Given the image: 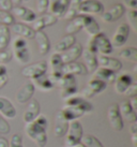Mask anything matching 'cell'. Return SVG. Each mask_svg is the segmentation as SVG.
Returning <instances> with one entry per match:
<instances>
[{
    "label": "cell",
    "mask_w": 137,
    "mask_h": 147,
    "mask_svg": "<svg viewBox=\"0 0 137 147\" xmlns=\"http://www.w3.org/2000/svg\"><path fill=\"white\" fill-rule=\"evenodd\" d=\"M123 7H128L130 10H135L137 9V0H123Z\"/></svg>",
    "instance_id": "47"
},
{
    "label": "cell",
    "mask_w": 137,
    "mask_h": 147,
    "mask_svg": "<svg viewBox=\"0 0 137 147\" xmlns=\"http://www.w3.org/2000/svg\"><path fill=\"white\" fill-rule=\"evenodd\" d=\"M119 56L122 57L125 60L132 61L134 63L137 62V49L136 47H126L123 49L119 53Z\"/></svg>",
    "instance_id": "37"
},
{
    "label": "cell",
    "mask_w": 137,
    "mask_h": 147,
    "mask_svg": "<svg viewBox=\"0 0 137 147\" xmlns=\"http://www.w3.org/2000/svg\"><path fill=\"white\" fill-rule=\"evenodd\" d=\"M13 8V3L11 0H0V10L10 12Z\"/></svg>",
    "instance_id": "46"
},
{
    "label": "cell",
    "mask_w": 137,
    "mask_h": 147,
    "mask_svg": "<svg viewBox=\"0 0 137 147\" xmlns=\"http://www.w3.org/2000/svg\"><path fill=\"white\" fill-rule=\"evenodd\" d=\"M70 0H55L52 2H49L48 10L49 14L54 15L55 17H63L66 12Z\"/></svg>",
    "instance_id": "20"
},
{
    "label": "cell",
    "mask_w": 137,
    "mask_h": 147,
    "mask_svg": "<svg viewBox=\"0 0 137 147\" xmlns=\"http://www.w3.org/2000/svg\"><path fill=\"white\" fill-rule=\"evenodd\" d=\"M33 82H34V84H33L34 87H38L42 91H49V90H52L55 87V84L52 83V81L46 74L33 80Z\"/></svg>",
    "instance_id": "35"
},
{
    "label": "cell",
    "mask_w": 137,
    "mask_h": 147,
    "mask_svg": "<svg viewBox=\"0 0 137 147\" xmlns=\"http://www.w3.org/2000/svg\"><path fill=\"white\" fill-rule=\"evenodd\" d=\"M123 94H125L126 97H130V98L136 97L137 96V84L136 83H132V84L129 86V88L125 90V92Z\"/></svg>",
    "instance_id": "44"
},
{
    "label": "cell",
    "mask_w": 137,
    "mask_h": 147,
    "mask_svg": "<svg viewBox=\"0 0 137 147\" xmlns=\"http://www.w3.org/2000/svg\"><path fill=\"white\" fill-rule=\"evenodd\" d=\"M56 84L60 88V94L63 99L70 98L78 91L77 81L74 75L63 74Z\"/></svg>",
    "instance_id": "3"
},
{
    "label": "cell",
    "mask_w": 137,
    "mask_h": 147,
    "mask_svg": "<svg viewBox=\"0 0 137 147\" xmlns=\"http://www.w3.org/2000/svg\"><path fill=\"white\" fill-rule=\"evenodd\" d=\"M83 135H84V130H83L81 123L78 120L70 121L68 131L65 133L64 145L66 147H72L76 144L81 143Z\"/></svg>",
    "instance_id": "4"
},
{
    "label": "cell",
    "mask_w": 137,
    "mask_h": 147,
    "mask_svg": "<svg viewBox=\"0 0 137 147\" xmlns=\"http://www.w3.org/2000/svg\"><path fill=\"white\" fill-rule=\"evenodd\" d=\"M12 31L15 34L19 36V38L23 39H33L36 31L31 27H29L27 25L21 24V23H14L12 25Z\"/></svg>",
    "instance_id": "27"
},
{
    "label": "cell",
    "mask_w": 137,
    "mask_h": 147,
    "mask_svg": "<svg viewBox=\"0 0 137 147\" xmlns=\"http://www.w3.org/2000/svg\"><path fill=\"white\" fill-rule=\"evenodd\" d=\"M11 39V32L8 26L0 25V51H4L8 47Z\"/></svg>",
    "instance_id": "36"
},
{
    "label": "cell",
    "mask_w": 137,
    "mask_h": 147,
    "mask_svg": "<svg viewBox=\"0 0 137 147\" xmlns=\"http://www.w3.org/2000/svg\"><path fill=\"white\" fill-rule=\"evenodd\" d=\"M97 65H100V68L111 70L113 72L120 71L122 68V63L117 58L109 57V56H105V55H99V56H97Z\"/></svg>",
    "instance_id": "16"
},
{
    "label": "cell",
    "mask_w": 137,
    "mask_h": 147,
    "mask_svg": "<svg viewBox=\"0 0 137 147\" xmlns=\"http://www.w3.org/2000/svg\"><path fill=\"white\" fill-rule=\"evenodd\" d=\"M72 147H86L85 145H84V144L81 143H78V144H76V145H74V146H72Z\"/></svg>",
    "instance_id": "54"
},
{
    "label": "cell",
    "mask_w": 137,
    "mask_h": 147,
    "mask_svg": "<svg viewBox=\"0 0 137 147\" xmlns=\"http://www.w3.org/2000/svg\"><path fill=\"white\" fill-rule=\"evenodd\" d=\"M87 49L94 54H100V55H105V56H108L113 52V46L110 44V40L102 32L91 37V39L88 42Z\"/></svg>",
    "instance_id": "2"
},
{
    "label": "cell",
    "mask_w": 137,
    "mask_h": 147,
    "mask_svg": "<svg viewBox=\"0 0 137 147\" xmlns=\"http://www.w3.org/2000/svg\"><path fill=\"white\" fill-rule=\"evenodd\" d=\"M34 91H36V87L33 85V83H26L17 91L16 97H15L16 101L20 104H25V103L29 102L32 99Z\"/></svg>",
    "instance_id": "14"
},
{
    "label": "cell",
    "mask_w": 137,
    "mask_h": 147,
    "mask_svg": "<svg viewBox=\"0 0 137 147\" xmlns=\"http://www.w3.org/2000/svg\"><path fill=\"white\" fill-rule=\"evenodd\" d=\"M16 109L12 102L4 97H0V115L9 119H13L16 117Z\"/></svg>",
    "instance_id": "26"
},
{
    "label": "cell",
    "mask_w": 137,
    "mask_h": 147,
    "mask_svg": "<svg viewBox=\"0 0 137 147\" xmlns=\"http://www.w3.org/2000/svg\"><path fill=\"white\" fill-rule=\"evenodd\" d=\"M130 34V27L126 24H121L119 25L116 29V31L113 33V38H111V41L110 44L111 46L115 47H120L122 45H124V43L126 42Z\"/></svg>",
    "instance_id": "11"
},
{
    "label": "cell",
    "mask_w": 137,
    "mask_h": 147,
    "mask_svg": "<svg viewBox=\"0 0 137 147\" xmlns=\"http://www.w3.org/2000/svg\"><path fill=\"white\" fill-rule=\"evenodd\" d=\"M34 39L38 44V49L41 55H46L50 49V43L47 34L44 31H36L34 33Z\"/></svg>",
    "instance_id": "24"
},
{
    "label": "cell",
    "mask_w": 137,
    "mask_h": 147,
    "mask_svg": "<svg viewBox=\"0 0 137 147\" xmlns=\"http://www.w3.org/2000/svg\"><path fill=\"white\" fill-rule=\"evenodd\" d=\"M81 56L84 58V61H85V67L87 69V72L93 73L95 70L97 69V54L90 52L88 49H83V53Z\"/></svg>",
    "instance_id": "28"
},
{
    "label": "cell",
    "mask_w": 137,
    "mask_h": 147,
    "mask_svg": "<svg viewBox=\"0 0 137 147\" xmlns=\"http://www.w3.org/2000/svg\"><path fill=\"white\" fill-rule=\"evenodd\" d=\"M83 49H83L81 44H79V43H75L73 46H71L68 49H66L65 52L61 53L60 56H61V59H62L63 65L76 61L77 59L81 56Z\"/></svg>",
    "instance_id": "17"
},
{
    "label": "cell",
    "mask_w": 137,
    "mask_h": 147,
    "mask_svg": "<svg viewBox=\"0 0 137 147\" xmlns=\"http://www.w3.org/2000/svg\"><path fill=\"white\" fill-rule=\"evenodd\" d=\"M40 111H41V106L39 101L36 100V99H31L30 102L28 103V105H27L26 111L24 112L23 120L26 123L32 121V120H34L40 115Z\"/></svg>",
    "instance_id": "19"
},
{
    "label": "cell",
    "mask_w": 137,
    "mask_h": 147,
    "mask_svg": "<svg viewBox=\"0 0 137 147\" xmlns=\"http://www.w3.org/2000/svg\"><path fill=\"white\" fill-rule=\"evenodd\" d=\"M130 103H131L132 107L134 109V111H135V112H137V100H136V97L132 98V100L130 101Z\"/></svg>",
    "instance_id": "50"
},
{
    "label": "cell",
    "mask_w": 137,
    "mask_h": 147,
    "mask_svg": "<svg viewBox=\"0 0 137 147\" xmlns=\"http://www.w3.org/2000/svg\"><path fill=\"white\" fill-rule=\"evenodd\" d=\"M64 104L68 106H73L76 107L78 110H81L84 113H90L93 111L92 104L89 102L88 100H86L83 97H70V98L64 99Z\"/></svg>",
    "instance_id": "12"
},
{
    "label": "cell",
    "mask_w": 137,
    "mask_h": 147,
    "mask_svg": "<svg viewBox=\"0 0 137 147\" xmlns=\"http://www.w3.org/2000/svg\"><path fill=\"white\" fill-rule=\"evenodd\" d=\"M12 59V54L10 52H7L5 49L4 51H0V65L2 63H7Z\"/></svg>",
    "instance_id": "45"
},
{
    "label": "cell",
    "mask_w": 137,
    "mask_h": 147,
    "mask_svg": "<svg viewBox=\"0 0 137 147\" xmlns=\"http://www.w3.org/2000/svg\"><path fill=\"white\" fill-rule=\"evenodd\" d=\"M126 21L129 24H126L130 28H132L137 32V11L135 10H129L126 12Z\"/></svg>",
    "instance_id": "40"
},
{
    "label": "cell",
    "mask_w": 137,
    "mask_h": 147,
    "mask_svg": "<svg viewBox=\"0 0 137 147\" xmlns=\"http://www.w3.org/2000/svg\"><path fill=\"white\" fill-rule=\"evenodd\" d=\"M12 15L17 17L19 21L25 22V23H32L36 20V13L32 10L28 8H25L21 5H15L12 8Z\"/></svg>",
    "instance_id": "18"
},
{
    "label": "cell",
    "mask_w": 137,
    "mask_h": 147,
    "mask_svg": "<svg viewBox=\"0 0 137 147\" xmlns=\"http://www.w3.org/2000/svg\"><path fill=\"white\" fill-rule=\"evenodd\" d=\"M11 130V127L9 123L3 118V116L0 115V134H8Z\"/></svg>",
    "instance_id": "42"
},
{
    "label": "cell",
    "mask_w": 137,
    "mask_h": 147,
    "mask_svg": "<svg viewBox=\"0 0 137 147\" xmlns=\"http://www.w3.org/2000/svg\"><path fill=\"white\" fill-rule=\"evenodd\" d=\"M116 72H113L111 70L105 69V68H97L93 72V78L95 80H100L104 83H113L116 80Z\"/></svg>",
    "instance_id": "29"
},
{
    "label": "cell",
    "mask_w": 137,
    "mask_h": 147,
    "mask_svg": "<svg viewBox=\"0 0 137 147\" xmlns=\"http://www.w3.org/2000/svg\"><path fill=\"white\" fill-rule=\"evenodd\" d=\"M81 0H70L66 9V12L63 15V18L66 21H72L73 18H75L76 16H78L79 13V7H81Z\"/></svg>",
    "instance_id": "34"
},
{
    "label": "cell",
    "mask_w": 137,
    "mask_h": 147,
    "mask_svg": "<svg viewBox=\"0 0 137 147\" xmlns=\"http://www.w3.org/2000/svg\"><path fill=\"white\" fill-rule=\"evenodd\" d=\"M46 71H47V62L41 60V61H36L23 68L21 75L27 78H30V80H36V78L46 74Z\"/></svg>",
    "instance_id": "5"
},
{
    "label": "cell",
    "mask_w": 137,
    "mask_h": 147,
    "mask_svg": "<svg viewBox=\"0 0 137 147\" xmlns=\"http://www.w3.org/2000/svg\"><path fill=\"white\" fill-rule=\"evenodd\" d=\"M107 117L110 126L115 131H121L123 129V120L119 112V104L113 103L108 107Z\"/></svg>",
    "instance_id": "9"
},
{
    "label": "cell",
    "mask_w": 137,
    "mask_h": 147,
    "mask_svg": "<svg viewBox=\"0 0 137 147\" xmlns=\"http://www.w3.org/2000/svg\"><path fill=\"white\" fill-rule=\"evenodd\" d=\"M68 121H66L64 117L61 115L60 111L56 114L55 117V125H54V135L56 138H62L64 136L68 128Z\"/></svg>",
    "instance_id": "21"
},
{
    "label": "cell",
    "mask_w": 137,
    "mask_h": 147,
    "mask_svg": "<svg viewBox=\"0 0 137 147\" xmlns=\"http://www.w3.org/2000/svg\"><path fill=\"white\" fill-rule=\"evenodd\" d=\"M124 13V7L121 3H117L115 4L111 9H109L108 11L102 13L101 18L102 21L105 22V23H113V22L118 21L120 17L123 16Z\"/></svg>",
    "instance_id": "15"
},
{
    "label": "cell",
    "mask_w": 137,
    "mask_h": 147,
    "mask_svg": "<svg viewBox=\"0 0 137 147\" xmlns=\"http://www.w3.org/2000/svg\"><path fill=\"white\" fill-rule=\"evenodd\" d=\"M75 43H76L75 37L72 36V34H66V36H64V37L61 39L60 41L57 42L54 49H55L56 53L61 54V53H63V52H65L66 49H70L71 46H73Z\"/></svg>",
    "instance_id": "31"
},
{
    "label": "cell",
    "mask_w": 137,
    "mask_h": 147,
    "mask_svg": "<svg viewBox=\"0 0 137 147\" xmlns=\"http://www.w3.org/2000/svg\"><path fill=\"white\" fill-rule=\"evenodd\" d=\"M11 2L13 3V7H15V5H19L21 0H11Z\"/></svg>",
    "instance_id": "53"
},
{
    "label": "cell",
    "mask_w": 137,
    "mask_h": 147,
    "mask_svg": "<svg viewBox=\"0 0 137 147\" xmlns=\"http://www.w3.org/2000/svg\"><path fill=\"white\" fill-rule=\"evenodd\" d=\"M83 29H85V31L90 37H93V36L101 32L100 26L91 15H85V24H84V28Z\"/></svg>",
    "instance_id": "33"
},
{
    "label": "cell",
    "mask_w": 137,
    "mask_h": 147,
    "mask_svg": "<svg viewBox=\"0 0 137 147\" xmlns=\"http://www.w3.org/2000/svg\"><path fill=\"white\" fill-rule=\"evenodd\" d=\"M9 147H23V139L19 134H13Z\"/></svg>",
    "instance_id": "43"
},
{
    "label": "cell",
    "mask_w": 137,
    "mask_h": 147,
    "mask_svg": "<svg viewBox=\"0 0 137 147\" xmlns=\"http://www.w3.org/2000/svg\"><path fill=\"white\" fill-rule=\"evenodd\" d=\"M0 147H9V142L4 138H0Z\"/></svg>",
    "instance_id": "51"
},
{
    "label": "cell",
    "mask_w": 137,
    "mask_h": 147,
    "mask_svg": "<svg viewBox=\"0 0 137 147\" xmlns=\"http://www.w3.org/2000/svg\"><path fill=\"white\" fill-rule=\"evenodd\" d=\"M49 0H36V10L40 14H44L48 10Z\"/></svg>",
    "instance_id": "41"
},
{
    "label": "cell",
    "mask_w": 137,
    "mask_h": 147,
    "mask_svg": "<svg viewBox=\"0 0 137 147\" xmlns=\"http://www.w3.org/2000/svg\"><path fill=\"white\" fill-rule=\"evenodd\" d=\"M115 90L117 94H123L125 92V90L129 88V86L133 83V78L132 76L128 73H123L119 75L118 78L115 80Z\"/></svg>",
    "instance_id": "25"
},
{
    "label": "cell",
    "mask_w": 137,
    "mask_h": 147,
    "mask_svg": "<svg viewBox=\"0 0 137 147\" xmlns=\"http://www.w3.org/2000/svg\"><path fill=\"white\" fill-rule=\"evenodd\" d=\"M87 69L81 62H70L62 65V74H70V75H85L87 74Z\"/></svg>",
    "instance_id": "22"
},
{
    "label": "cell",
    "mask_w": 137,
    "mask_h": 147,
    "mask_svg": "<svg viewBox=\"0 0 137 147\" xmlns=\"http://www.w3.org/2000/svg\"><path fill=\"white\" fill-rule=\"evenodd\" d=\"M52 1H55V0H49V2H52Z\"/></svg>",
    "instance_id": "55"
},
{
    "label": "cell",
    "mask_w": 137,
    "mask_h": 147,
    "mask_svg": "<svg viewBox=\"0 0 137 147\" xmlns=\"http://www.w3.org/2000/svg\"><path fill=\"white\" fill-rule=\"evenodd\" d=\"M84 24H85V15L84 14H79L78 16L73 18L72 21H70L68 25L65 27L66 34L74 36L75 33L81 31V29L84 28Z\"/></svg>",
    "instance_id": "30"
},
{
    "label": "cell",
    "mask_w": 137,
    "mask_h": 147,
    "mask_svg": "<svg viewBox=\"0 0 137 147\" xmlns=\"http://www.w3.org/2000/svg\"><path fill=\"white\" fill-rule=\"evenodd\" d=\"M119 112H120L121 117H123L125 120H128L129 123H136L137 116L136 112L132 107L129 100H124L120 103L119 105Z\"/></svg>",
    "instance_id": "23"
},
{
    "label": "cell",
    "mask_w": 137,
    "mask_h": 147,
    "mask_svg": "<svg viewBox=\"0 0 137 147\" xmlns=\"http://www.w3.org/2000/svg\"><path fill=\"white\" fill-rule=\"evenodd\" d=\"M104 12V5L99 0H81L79 13L87 14H102Z\"/></svg>",
    "instance_id": "8"
},
{
    "label": "cell",
    "mask_w": 137,
    "mask_h": 147,
    "mask_svg": "<svg viewBox=\"0 0 137 147\" xmlns=\"http://www.w3.org/2000/svg\"><path fill=\"white\" fill-rule=\"evenodd\" d=\"M107 84L104 82H102L100 80H95V78H91L88 82V84L86 85V87L81 91V96L83 98H92L93 96L100 94L102 91H104L106 89Z\"/></svg>",
    "instance_id": "7"
},
{
    "label": "cell",
    "mask_w": 137,
    "mask_h": 147,
    "mask_svg": "<svg viewBox=\"0 0 137 147\" xmlns=\"http://www.w3.org/2000/svg\"><path fill=\"white\" fill-rule=\"evenodd\" d=\"M7 73V68L3 65H0V74H5Z\"/></svg>",
    "instance_id": "52"
},
{
    "label": "cell",
    "mask_w": 137,
    "mask_h": 147,
    "mask_svg": "<svg viewBox=\"0 0 137 147\" xmlns=\"http://www.w3.org/2000/svg\"><path fill=\"white\" fill-rule=\"evenodd\" d=\"M49 62H50V67H52V73L49 75V78L52 80L54 84H56L60 80L61 76L63 75L62 74V65H63V62H62L60 54L58 53L52 54L50 59H49Z\"/></svg>",
    "instance_id": "10"
},
{
    "label": "cell",
    "mask_w": 137,
    "mask_h": 147,
    "mask_svg": "<svg viewBox=\"0 0 137 147\" xmlns=\"http://www.w3.org/2000/svg\"><path fill=\"white\" fill-rule=\"evenodd\" d=\"M81 143L84 144L86 147H104L103 144L100 142V140H97V138L91 134L83 135Z\"/></svg>",
    "instance_id": "38"
},
{
    "label": "cell",
    "mask_w": 137,
    "mask_h": 147,
    "mask_svg": "<svg viewBox=\"0 0 137 147\" xmlns=\"http://www.w3.org/2000/svg\"><path fill=\"white\" fill-rule=\"evenodd\" d=\"M15 23L14 16L10 12L3 11V10H0V25H3V26H12Z\"/></svg>",
    "instance_id": "39"
},
{
    "label": "cell",
    "mask_w": 137,
    "mask_h": 147,
    "mask_svg": "<svg viewBox=\"0 0 137 147\" xmlns=\"http://www.w3.org/2000/svg\"><path fill=\"white\" fill-rule=\"evenodd\" d=\"M47 118L44 115H39L34 120L26 123L25 130L26 133L33 142L36 144L38 147H45L47 143Z\"/></svg>",
    "instance_id": "1"
},
{
    "label": "cell",
    "mask_w": 137,
    "mask_h": 147,
    "mask_svg": "<svg viewBox=\"0 0 137 147\" xmlns=\"http://www.w3.org/2000/svg\"><path fill=\"white\" fill-rule=\"evenodd\" d=\"M130 132H131V136L132 135H137V123H132L130 126Z\"/></svg>",
    "instance_id": "49"
},
{
    "label": "cell",
    "mask_w": 137,
    "mask_h": 147,
    "mask_svg": "<svg viewBox=\"0 0 137 147\" xmlns=\"http://www.w3.org/2000/svg\"><path fill=\"white\" fill-rule=\"evenodd\" d=\"M21 1H29V0H21Z\"/></svg>",
    "instance_id": "56"
},
{
    "label": "cell",
    "mask_w": 137,
    "mask_h": 147,
    "mask_svg": "<svg viewBox=\"0 0 137 147\" xmlns=\"http://www.w3.org/2000/svg\"><path fill=\"white\" fill-rule=\"evenodd\" d=\"M9 81V76L8 74H0V89L3 88L4 86L7 85V83Z\"/></svg>",
    "instance_id": "48"
},
{
    "label": "cell",
    "mask_w": 137,
    "mask_h": 147,
    "mask_svg": "<svg viewBox=\"0 0 137 147\" xmlns=\"http://www.w3.org/2000/svg\"><path fill=\"white\" fill-rule=\"evenodd\" d=\"M13 54L16 60L20 63H27L29 61V51L27 42L23 38H16L13 42Z\"/></svg>",
    "instance_id": "6"
},
{
    "label": "cell",
    "mask_w": 137,
    "mask_h": 147,
    "mask_svg": "<svg viewBox=\"0 0 137 147\" xmlns=\"http://www.w3.org/2000/svg\"><path fill=\"white\" fill-rule=\"evenodd\" d=\"M58 21V18L55 17L52 14H41L39 17H36V20L32 22L33 27L32 29L34 31H43V29L49 26L55 25Z\"/></svg>",
    "instance_id": "13"
},
{
    "label": "cell",
    "mask_w": 137,
    "mask_h": 147,
    "mask_svg": "<svg viewBox=\"0 0 137 147\" xmlns=\"http://www.w3.org/2000/svg\"><path fill=\"white\" fill-rule=\"evenodd\" d=\"M61 115L64 117V119L66 121H73V120H77V119L81 117L83 115L85 114L84 112H81V110H78L76 107H73V106L64 105L62 107V110L60 111Z\"/></svg>",
    "instance_id": "32"
}]
</instances>
